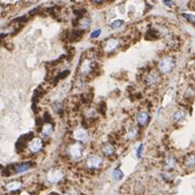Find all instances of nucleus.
Here are the masks:
<instances>
[{"instance_id":"f257e3e1","label":"nucleus","mask_w":195,"mask_h":195,"mask_svg":"<svg viewBox=\"0 0 195 195\" xmlns=\"http://www.w3.org/2000/svg\"><path fill=\"white\" fill-rule=\"evenodd\" d=\"M174 65H176V61L172 57L167 55V57H163L162 60L159 61L158 63V71L159 73L163 74H169V73L174 69Z\"/></svg>"},{"instance_id":"f03ea898","label":"nucleus","mask_w":195,"mask_h":195,"mask_svg":"<svg viewBox=\"0 0 195 195\" xmlns=\"http://www.w3.org/2000/svg\"><path fill=\"white\" fill-rule=\"evenodd\" d=\"M160 79H162V77H160V74H159V71L153 69L145 77V84L149 87H154V86L160 82Z\"/></svg>"},{"instance_id":"7ed1b4c3","label":"nucleus","mask_w":195,"mask_h":195,"mask_svg":"<svg viewBox=\"0 0 195 195\" xmlns=\"http://www.w3.org/2000/svg\"><path fill=\"white\" fill-rule=\"evenodd\" d=\"M84 152V147L81 143H74L68 147L69 156L74 159H80Z\"/></svg>"},{"instance_id":"20e7f679","label":"nucleus","mask_w":195,"mask_h":195,"mask_svg":"<svg viewBox=\"0 0 195 195\" xmlns=\"http://www.w3.org/2000/svg\"><path fill=\"white\" fill-rule=\"evenodd\" d=\"M120 42L117 38H110L104 42L103 46V50L105 53H111V52L115 51L118 47H119Z\"/></svg>"},{"instance_id":"39448f33","label":"nucleus","mask_w":195,"mask_h":195,"mask_svg":"<svg viewBox=\"0 0 195 195\" xmlns=\"http://www.w3.org/2000/svg\"><path fill=\"white\" fill-rule=\"evenodd\" d=\"M33 133H28V135H22L21 138L18 139V142H16V150L18 152H22L24 151L27 146V142L29 143L32 140H33Z\"/></svg>"},{"instance_id":"423d86ee","label":"nucleus","mask_w":195,"mask_h":195,"mask_svg":"<svg viewBox=\"0 0 195 195\" xmlns=\"http://www.w3.org/2000/svg\"><path fill=\"white\" fill-rule=\"evenodd\" d=\"M63 177H64L63 171L60 170V169H51V170L48 172V174H47L48 180L52 183L60 182V181L63 179Z\"/></svg>"},{"instance_id":"0eeeda50","label":"nucleus","mask_w":195,"mask_h":195,"mask_svg":"<svg viewBox=\"0 0 195 195\" xmlns=\"http://www.w3.org/2000/svg\"><path fill=\"white\" fill-rule=\"evenodd\" d=\"M87 167L88 168H99L100 166L102 165L103 159L101 156L99 155H90L87 158Z\"/></svg>"},{"instance_id":"6e6552de","label":"nucleus","mask_w":195,"mask_h":195,"mask_svg":"<svg viewBox=\"0 0 195 195\" xmlns=\"http://www.w3.org/2000/svg\"><path fill=\"white\" fill-rule=\"evenodd\" d=\"M74 138L75 140H77L78 142H86L89 139L88 132L86 129H84L82 127H78L77 129L74 131Z\"/></svg>"},{"instance_id":"1a4fd4ad","label":"nucleus","mask_w":195,"mask_h":195,"mask_svg":"<svg viewBox=\"0 0 195 195\" xmlns=\"http://www.w3.org/2000/svg\"><path fill=\"white\" fill-rule=\"evenodd\" d=\"M94 69V64L91 60H85L80 64V73L82 75H88Z\"/></svg>"},{"instance_id":"9d476101","label":"nucleus","mask_w":195,"mask_h":195,"mask_svg":"<svg viewBox=\"0 0 195 195\" xmlns=\"http://www.w3.org/2000/svg\"><path fill=\"white\" fill-rule=\"evenodd\" d=\"M42 149V140L40 138H34L28 143V150L32 153H37Z\"/></svg>"},{"instance_id":"9b49d317","label":"nucleus","mask_w":195,"mask_h":195,"mask_svg":"<svg viewBox=\"0 0 195 195\" xmlns=\"http://www.w3.org/2000/svg\"><path fill=\"white\" fill-rule=\"evenodd\" d=\"M33 165H34L33 162H24V163H21V164L12 165L13 172H15V174H21V172H24V171L28 170V169H29Z\"/></svg>"},{"instance_id":"f8f14e48","label":"nucleus","mask_w":195,"mask_h":195,"mask_svg":"<svg viewBox=\"0 0 195 195\" xmlns=\"http://www.w3.org/2000/svg\"><path fill=\"white\" fill-rule=\"evenodd\" d=\"M22 186V182L21 181H18V180H13V181H10L8 182L4 185V189L8 191V192H14V191H18V190L21 189Z\"/></svg>"},{"instance_id":"ddd939ff","label":"nucleus","mask_w":195,"mask_h":195,"mask_svg":"<svg viewBox=\"0 0 195 195\" xmlns=\"http://www.w3.org/2000/svg\"><path fill=\"white\" fill-rule=\"evenodd\" d=\"M149 118H150V116H149L147 112H140L137 115V121L140 126H145L149 121Z\"/></svg>"},{"instance_id":"4468645a","label":"nucleus","mask_w":195,"mask_h":195,"mask_svg":"<svg viewBox=\"0 0 195 195\" xmlns=\"http://www.w3.org/2000/svg\"><path fill=\"white\" fill-rule=\"evenodd\" d=\"M52 131H53V127H52L51 124H43V126L41 128V135L42 137H49V135H51Z\"/></svg>"},{"instance_id":"2eb2a0df","label":"nucleus","mask_w":195,"mask_h":195,"mask_svg":"<svg viewBox=\"0 0 195 195\" xmlns=\"http://www.w3.org/2000/svg\"><path fill=\"white\" fill-rule=\"evenodd\" d=\"M102 152L104 155L106 156H112L115 152V147L112 145L111 143H105L102 146Z\"/></svg>"},{"instance_id":"dca6fc26","label":"nucleus","mask_w":195,"mask_h":195,"mask_svg":"<svg viewBox=\"0 0 195 195\" xmlns=\"http://www.w3.org/2000/svg\"><path fill=\"white\" fill-rule=\"evenodd\" d=\"M184 165H185L186 168H193L195 167V155L193 154H190L185 157L184 159Z\"/></svg>"},{"instance_id":"f3484780","label":"nucleus","mask_w":195,"mask_h":195,"mask_svg":"<svg viewBox=\"0 0 195 195\" xmlns=\"http://www.w3.org/2000/svg\"><path fill=\"white\" fill-rule=\"evenodd\" d=\"M186 116V113L184 111H182V110H178V111H176L174 113V121H182L184 118H185Z\"/></svg>"},{"instance_id":"a211bd4d","label":"nucleus","mask_w":195,"mask_h":195,"mask_svg":"<svg viewBox=\"0 0 195 195\" xmlns=\"http://www.w3.org/2000/svg\"><path fill=\"white\" fill-rule=\"evenodd\" d=\"M174 166H176V159L174 157L172 156H168L167 158H166V162H165V167L166 169H172L174 168Z\"/></svg>"},{"instance_id":"6ab92c4d","label":"nucleus","mask_w":195,"mask_h":195,"mask_svg":"<svg viewBox=\"0 0 195 195\" xmlns=\"http://www.w3.org/2000/svg\"><path fill=\"white\" fill-rule=\"evenodd\" d=\"M124 177V172L121 170H120L119 168H115L114 170H113V178H114L115 180H121Z\"/></svg>"},{"instance_id":"aec40b11","label":"nucleus","mask_w":195,"mask_h":195,"mask_svg":"<svg viewBox=\"0 0 195 195\" xmlns=\"http://www.w3.org/2000/svg\"><path fill=\"white\" fill-rule=\"evenodd\" d=\"M52 108H53V111L57 113V114H61L62 111H63V105L61 102H55L52 104Z\"/></svg>"},{"instance_id":"412c9836","label":"nucleus","mask_w":195,"mask_h":195,"mask_svg":"<svg viewBox=\"0 0 195 195\" xmlns=\"http://www.w3.org/2000/svg\"><path fill=\"white\" fill-rule=\"evenodd\" d=\"M91 24V20L89 18H82L79 21V25H80L82 28H87V27H89Z\"/></svg>"},{"instance_id":"4be33fe9","label":"nucleus","mask_w":195,"mask_h":195,"mask_svg":"<svg viewBox=\"0 0 195 195\" xmlns=\"http://www.w3.org/2000/svg\"><path fill=\"white\" fill-rule=\"evenodd\" d=\"M146 36H147V39L153 40V39H156L157 37H158V33H157L154 28H150L149 32H147V34H146Z\"/></svg>"},{"instance_id":"5701e85b","label":"nucleus","mask_w":195,"mask_h":195,"mask_svg":"<svg viewBox=\"0 0 195 195\" xmlns=\"http://www.w3.org/2000/svg\"><path fill=\"white\" fill-rule=\"evenodd\" d=\"M81 35H82V30L75 29V30H73L71 38H72V40H78V39L81 38Z\"/></svg>"},{"instance_id":"b1692460","label":"nucleus","mask_w":195,"mask_h":195,"mask_svg":"<svg viewBox=\"0 0 195 195\" xmlns=\"http://www.w3.org/2000/svg\"><path fill=\"white\" fill-rule=\"evenodd\" d=\"M123 24H124V20H115L114 22H112L111 28H113V29H116V28L120 27Z\"/></svg>"},{"instance_id":"393cba45","label":"nucleus","mask_w":195,"mask_h":195,"mask_svg":"<svg viewBox=\"0 0 195 195\" xmlns=\"http://www.w3.org/2000/svg\"><path fill=\"white\" fill-rule=\"evenodd\" d=\"M69 74V71L68 69H65V71H63V72H61L59 75L55 77V80H60V79H63V78H65L66 76Z\"/></svg>"},{"instance_id":"a878e982","label":"nucleus","mask_w":195,"mask_h":195,"mask_svg":"<svg viewBox=\"0 0 195 195\" xmlns=\"http://www.w3.org/2000/svg\"><path fill=\"white\" fill-rule=\"evenodd\" d=\"M182 16H183V18H185L186 20H188V21L192 22L193 24H195V15H193V14H188V13H183Z\"/></svg>"},{"instance_id":"bb28decb","label":"nucleus","mask_w":195,"mask_h":195,"mask_svg":"<svg viewBox=\"0 0 195 195\" xmlns=\"http://www.w3.org/2000/svg\"><path fill=\"white\" fill-rule=\"evenodd\" d=\"M101 33H102V29H101V28L94 30V32H92V33H91V38H98V37L101 35Z\"/></svg>"},{"instance_id":"cd10ccee","label":"nucleus","mask_w":195,"mask_h":195,"mask_svg":"<svg viewBox=\"0 0 195 195\" xmlns=\"http://www.w3.org/2000/svg\"><path fill=\"white\" fill-rule=\"evenodd\" d=\"M142 150H143V144L140 143V145L138 146V150H137V157H138V158H141V156H142Z\"/></svg>"},{"instance_id":"c85d7f7f","label":"nucleus","mask_w":195,"mask_h":195,"mask_svg":"<svg viewBox=\"0 0 195 195\" xmlns=\"http://www.w3.org/2000/svg\"><path fill=\"white\" fill-rule=\"evenodd\" d=\"M137 133H138L137 129H135V128H132V129H130L129 132H128V137H129V138H135Z\"/></svg>"},{"instance_id":"c756f323","label":"nucleus","mask_w":195,"mask_h":195,"mask_svg":"<svg viewBox=\"0 0 195 195\" xmlns=\"http://www.w3.org/2000/svg\"><path fill=\"white\" fill-rule=\"evenodd\" d=\"M164 3H165L166 6H169V7H171L172 4H174V2H172V1H170V0H165V1H164Z\"/></svg>"}]
</instances>
